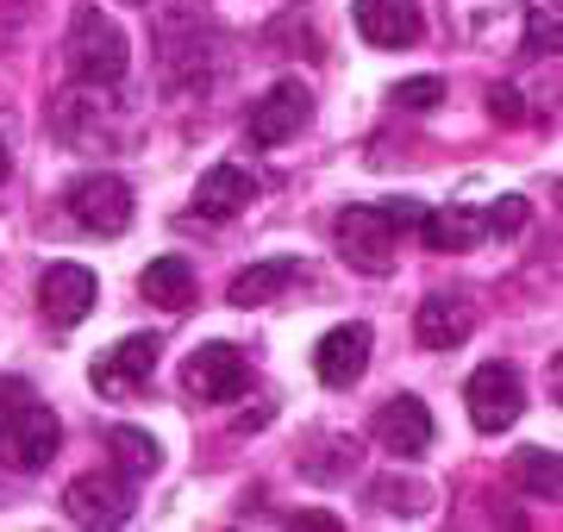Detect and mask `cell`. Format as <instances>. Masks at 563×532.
Listing matches in <instances>:
<instances>
[{"mask_svg":"<svg viewBox=\"0 0 563 532\" xmlns=\"http://www.w3.org/2000/svg\"><path fill=\"white\" fill-rule=\"evenodd\" d=\"M107 445H113V470H125L132 483H139V476H151L163 464L157 439H151V432H139V426H113V432H107Z\"/></svg>","mask_w":563,"mask_h":532,"instance_id":"cell-20","label":"cell"},{"mask_svg":"<svg viewBox=\"0 0 563 532\" xmlns=\"http://www.w3.org/2000/svg\"><path fill=\"white\" fill-rule=\"evenodd\" d=\"M388 101L401 107V113H432L444 101V76H407V82L388 88Z\"/></svg>","mask_w":563,"mask_h":532,"instance_id":"cell-23","label":"cell"},{"mask_svg":"<svg viewBox=\"0 0 563 532\" xmlns=\"http://www.w3.org/2000/svg\"><path fill=\"white\" fill-rule=\"evenodd\" d=\"M483 225H488V232H520V225H526V201H520V195H501V207H488Z\"/></svg>","mask_w":563,"mask_h":532,"instance_id":"cell-26","label":"cell"},{"mask_svg":"<svg viewBox=\"0 0 563 532\" xmlns=\"http://www.w3.org/2000/svg\"><path fill=\"white\" fill-rule=\"evenodd\" d=\"M95 301H101L95 269H81V264H44V276H38V313L57 332H76L81 320L95 313Z\"/></svg>","mask_w":563,"mask_h":532,"instance_id":"cell-8","label":"cell"},{"mask_svg":"<svg viewBox=\"0 0 563 532\" xmlns=\"http://www.w3.org/2000/svg\"><path fill=\"white\" fill-rule=\"evenodd\" d=\"M181 389L188 401H207V408H220V401H239L251 389V369H244V351L213 339V345L188 351V364H181Z\"/></svg>","mask_w":563,"mask_h":532,"instance_id":"cell-6","label":"cell"},{"mask_svg":"<svg viewBox=\"0 0 563 532\" xmlns=\"http://www.w3.org/2000/svg\"><path fill=\"white\" fill-rule=\"evenodd\" d=\"M514 483H520L532 501H558V451H544V445L514 451Z\"/></svg>","mask_w":563,"mask_h":532,"instance_id":"cell-21","label":"cell"},{"mask_svg":"<svg viewBox=\"0 0 563 532\" xmlns=\"http://www.w3.org/2000/svg\"><path fill=\"white\" fill-rule=\"evenodd\" d=\"M157 351H163L157 332H132V339H120L113 351H101V357H95V389L113 395V401L139 395L144 383L157 376Z\"/></svg>","mask_w":563,"mask_h":532,"instance_id":"cell-9","label":"cell"},{"mask_svg":"<svg viewBox=\"0 0 563 532\" xmlns=\"http://www.w3.org/2000/svg\"><path fill=\"white\" fill-rule=\"evenodd\" d=\"M301 282V264L295 257H269V264H244L239 276H232V288H225V301L232 308H269L282 288Z\"/></svg>","mask_w":563,"mask_h":532,"instance_id":"cell-17","label":"cell"},{"mask_svg":"<svg viewBox=\"0 0 563 532\" xmlns=\"http://www.w3.org/2000/svg\"><path fill=\"white\" fill-rule=\"evenodd\" d=\"M132 7H144V0H132Z\"/></svg>","mask_w":563,"mask_h":532,"instance_id":"cell-31","label":"cell"},{"mask_svg":"<svg viewBox=\"0 0 563 532\" xmlns=\"http://www.w3.org/2000/svg\"><path fill=\"white\" fill-rule=\"evenodd\" d=\"M63 445V420L44 401H13V408H0V464L13 476H38Z\"/></svg>","mask_w":563,"mask_h":532,"instance_id":"cell-3","label":"cell"},{"mask_svg":"<svg viewBox=\"0 0 563 532\" xmlns=\"http://www.w3.org/2000/svg\"><path fill=\"white\" fill-rule=\"evenodd\" d=\"M413 332H420L426 351H457L476 332V301L470 295H426L420 313H413Z\"/></svg>","mask_w":563,"mask_h":532,"instance_id":"cell-14","label":"cell"},{"mask_svg":"<svg viewBox=\"0 0 563 532\" xmlns=\"http://www.w3.org/2000/svg\"><path fill=\"white\" fill-rule=\"evenodd\" d=\"M295 527H307V532H339V520H332V513H295Z\"/></svg>","mask_w":563,"mask_h":532,"instance_id":"cell-29","label":"cell"},{"mask_svg":"<svg viewBox=\"0 0 563 532\" xmlns=\"http://www.w3.org/2000/svg\"><path fill=\"white\" fill-rule=\"evenodd\" d=\"M526 20V13H520ZM558 20H551V13H532V20H526V57H551V51H558Z\"/></svg>","mask_w":563,"mask_h":532,"instance_id":"cell-25","label":"cell"},{"mask_svg":"<svg viewBox=\"0 0 563 532\" xmlns=\"http://www.w3.org/2000/svg\"><path fill=\"white\" fill-rule=\"evenodd\" d=\"M351 20H357L363 44H376V51H407V44L426 38L420 0H357Z\"/></svg>","mask_w":563,"mask_h":532,"instance_id":"cell-12","label":"cell"},{"mask_svg":"<svg viewBox=\"0 0 563 532\" xmlns=\"http://www.w3.org/2000/svg\"><path fill=\"white\" fill-rule=\"evenodd\" d=\"M369 501H376L383 513H426V501H432V495H426L420 483H395V476H388V483H376V489H369Z\"/></svg>","mask_w":563,"mask_h":532,"instance_id":"cell-24","label":"cell"},{"mask_svg":"<svg viewBox=\"0 0 563 532\" xmlns=\"http://www.w3.org/2000/svg\"><path fill=\"white\" fill-rule=\"evenodd\" d=\"M139 288H144V301H157V308H169V313L195 308V264L169 251V257H157V264H144Z\"/></svg>","mask_w":563,"mask_h":532,"instance_id":"cell-19","label":"cell"},{"mask_svg":"<svg viewBox=\"0 0 563 532\" xmlns=\"http://www.w3.org/2000/svg\"><path fill=\"white\" fill-rule=\"evenodd\" d=\"M369 345H376V332L351 320V326H332L313 351V376H320L325 389H357L363 369H369Z\"/></svg>","mask_w":563,"mask_h":532,"instance_id":"cell-11","label":"cell"},{"mask_svg":"<svg viewBox=\"0 0 563 532\" xmlns=\"http://www.w3.org/2000/svg\"><path fill=\"white\" fill-rule=\"evenodd\" d=\"M307 120H313V95H307L301 82H276L251 113H244V132H251L257 151H276V144H288Z\"/></svg>","mask_w":563,"mask_h":532,"instance_id":"cell-10","label":"cell"},{"mask_svg":"<svg viewBox=\"0 0 563 532\" xmlns=\"http://www.w3.org/2000/svg\"><path fill=\"white\" fill-rule=\"evenodd\" d=\"M320 451H332V457H301V470L313 483H339V476L357 470V445L351 439H320Z\"/></svg>","mask_w":563,"mask_h":532,"instance_id":"cell-22","label":"cell"},{"mask_svg":"<svg viewBox=\"0 0 563 532\" xmlns=\"http://www.w3.org/2000/svg\"><path fill=\"white\" fill-rule=\"evenodd\" d=\"M7 169H13V157H7V144H0V182H7Z\"/></svg>","mask_w":563,"mask_h":532,"instance_id":"cell-30","label":"cell"},{"mask_svg":"<svg viewBox=\"0 0 563 532\" xmlns=\"http://www.w3.org/2000/svg\"><path fill=\"white\" fill-rule=\"evenodd\" d=\"M251 201H257V176L244 164H213L201 182H195V213H201V220H239Z\"/></svg>","mask_w":563,"mask_h":532,"instance_id":"cell-15","label":"cell"},{"mask_svg":"<svg viewBox=\"0 0 563 532\" xmlns=\"http://www.w3.org/2000/svg\"><path fill=\"white\" fill-rule=\"evenodd\" d=\"M413 232L426 239V251H470L488 225H483V213H470V207H426Z\"/></svg>","mask_w":563,"mask_h":532,"instance_id":"cell-18","label":"cell"},{"mask_svg":"<svg viewBox=\"0 0 563 532\" xmlns=\"http://www.w3.org/2000/svg\"><path fill=\"white\" fill-rule=\"evenodd\" d=\"M426 207L413 201V195H395V201H357L339 213V257L357 276H388L395 269V257H401V239L420 225Z\"/></svg>","mask_w":563,"mask_h":532,"instance_id":"cell-1","label":"cell"},{"mask_svg":"<svg viewBox=\"0 0 563 532\" xmlns=\"http://www.w3.org/2000/svg\"><path fill=\"white\" fill-rule=\"evenodd\" d=\"M451 7V32L470 44H501L520 25V0H444Z\"/></svg>","mask_w":563,"mask_h":532,"instance_id":"cell-16","label":"cell"},{"mask_svg":"<svg viewBox=\"0 0 563 532\" xmlns=\"http://www.w3.org/2000/svg\"><path fill=\"white\" fill-rule=\"evenodd\" d=\"M25 395L32 389H25L20 376H0V408H13V401H25Z\"/></svg>","mask_w":563,"mask_h":532,"instance_id":"cell-28","label":"cell"},{"mask_svg":"<svg viewBox=\"0 0 563 532\" xmlns=\"http://www.w3.org/2000/svg\"><path fill=\"white\" fill-rule=\"evenodd\" d=\"M69 69H76V82H88V88L125 82V69H132V44H125V32L113 25V13H101V7H76V20H69Z\"/></svg>","mask_w":563,"mask_h":532,"instance_id":"cell-2","label":"cell"},{"mask_svg":"<svg viewBox=\"0 0 563 532\" xmlns=\"http://www.w3.org/2000/svg\"><path fill=\"white\" fill-rule=\"evenodd\" d=\"M376 445L395 451V457H426L432 451V413H426L420 395H395L376 408Z\"/></svg>","mask_w":563,"mask_h":532,"instance_id":"cell-13","label":"cell"},{"mask_svg":"<svg viewBox=\"0 0 563 532\" xmlns=\"http://www.w3.org/2000/svg\"><path fill=\"white\" fill-rule=\"evenodd\" d=\"M63 513L76 527H120L132 520V476L125 470H88L63 489Z\"/></svg>","mask_w":563,"mask_h":532,"instance_id":"cell-7","label":"cell"},{"mask_svg":"<svg viewBox=\"0 0 563 532\" xmlns=\"http://www.w3.org/2000/svg\"><path fill=\"white\" fill-rule=\"evenodd\" d=\"M488 113H495L501 125H520V120H526V113H520V95H514V88H495V95H488Z\"/></svg>","mask_w":563,"mask_h":532,"instance_id":"cell-27","label":"cell"},{"mask_svg":"<svg viewBox=\"0 0 563 532\" xmlns=\"http://www.w3.org/2000/svg\"><path fill=\"white\" fill-rule=\"evenodd\" d=\"M463 408H470V426L476 432H507L526 413V383L514 364H476V376L463 383Z\"/></svg>","mask_w":563,"mask_h":532,"instance_id":"cell-4","label":"cell"},{"mask_svg":"<svg viewBox=\"0 0 563 532\" xmlns=\"http://www.w3.org/2000/svg\"><path fill=\"white\" fill-rule=\"evenodd\" d=\"M63 201H69V220L81 232H95V239H120L125 225H132V182L125 176H107V169L76 176Z\"/></svg>","mask_w":563,"mask_h":532,"instance_id":"cell-5","label":"cell"}]
</instances>
